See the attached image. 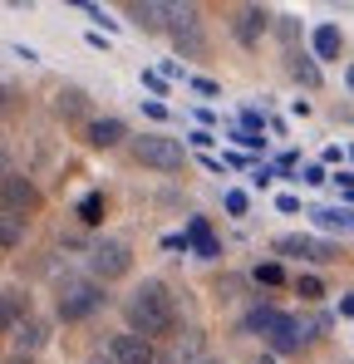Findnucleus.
Returning a JSON list of instances; mask_svg holds the SVG:
<instances>
[{"mask_svg":"<svg viewBox=\"0 0 354 364\" xmlns=\"http://www.w3.org/2000/svg\"><path fill=\"white\" fill-rule=\"evenodd\" d=\"M315 55H320V60H335V55H340V30H335V25H320V30H315Z\"/></svg>","mask_w":354,"mask_h":364,"instance_id":"dca6fc26","label":"nucleus"},{"mask_svg":"<svg viewBox=\"0 0 354 364\" xmlns=\"http://www.w3.org/2000/svg\"><path fill=\"white\" fill-rule=\"evenodd\" d=\"M246 207H251V202H246V192H227V212H232V217H241Z\"/></svg>","mask_w":354,"mask_h":364,"instance_id":"393cba45","label":"nucleus"},{"mask_svg":"<svg viewBox=\"0 0 354 364\" xmlns=\"http://www.w3.org/2000/svg\"><path fill=\"white\" fill-rule=\"evenodd\" d=\"M256 281H266V286H276V281H281V266H276V261H266V266H256Z\"/></svg>","mask_w":354,"mask_h":364,"instance_id":"5701e85b","label":"nucleus"},{"mask_svg":"<svg viewBox=\"0 0 354 364\" xmlns=\"http://www.w3.org/2000/svg\"><path fill=\"white\" fill-rule=\"evenodd\" d=\"M256 364H276V360H271V355H266V360H256Z\"/></svg>","mask_w":354,"mask_h":364,"instance_id":"2f4dec72","label":"nucleus"},{"mask_svg":"<svg viewBox=\"0 0 354 364\" xmlns=\"http://www.w3.org/2000/svg\"><path fill=\"white\" fill-rule=\"evenodd\" d=\"M104 305V286L99 281H64L55 296V310L59 320H84V315H94Z\"/></svg>","mask_w":354,"mask_h":364,"instance_id":"f03ea898","label":"nucleus"},{"mask_svg":"<svg viewBox=\"0 0 354 364\" xmlns=\"http://www.w3.org/2000/svg\"><path fill=\"white\" fill-rule=\"evenodd\" d=\"M315 222H320L325 232H354V207H320Z\"/></svg>","mask_w":354,"mask_h":364,"instance_id":"4468645a","label":"nucleus"},{"mask_svg":"<svg viewBox=\"0 0 354 364\" xmlns=\"http://www.w3.org/2000/svg\"><path fill=\"white\" fill-rule=\"evenodd\" d=\"M173 40L182 55H202L207 50V35H202V15H197V5H173Z\"/></svg>","mask_w":354,"mask_h":364,"instance_id":"39448f33","label":"nucleus"},{"mask_svg":"<svg viewBox=\"0 0 354 364\" xmlns=\"http://www.w3.org/2000/svg\"><path fill=\"white\" fill-rule=\"evenodd\" d=\"M99 212H104V197H99V192H89V197L79 202V222H89V227H94V222H99Z\"/></svg>","mask_w":354,"mask_h":364,"instance_id":"aec40b11","label":"nucleus"},{"mask_svg":"<svg viewBox=\"0 0 354 364\" xmlns=\"http://www.w3.org/2000/svg\"><path fill=\"white\" fill-rule=\"evenodd\" d=\"M123 138H128V128H123L118 119H94L89 123V143H94V148H114V143H123Z\"/></svg>","mask_w":354,"mask_h":364,"instance_id":"f8f14e48","label":"nucleus"},{"mask_svg":"<svg viewBox=\"0 0 354 364\" xmlns=\"http://www.w3.org/2000/svg\"><path fill=\"white\" fill-rule=\"evenodd\" d=\"M109 360L114 364H163L158 350H153V340H143V335H133V330L109 340Z\"/></svg>","mask_w":354,"mask_h":364,"instance_id":"0eeeda50","label":"nucleus"},{"mask_svg":"<svg viewBox=\"0 0 354 364\" xmlns=\"http://www.w3.org/2000/svg\"><path fill=\"white\" fill-rule=\"evenodd\" d=\"M133 158L148 163V168H158V173H177V168L187 163V153H182L177 138H138V143H133Z\"/></svg>","mask_w":354,"mask_h":364,"instance_id":"20e7f679","label":"nucleus"},{"mask_svg":"<svg viewBox=\"0 0 354 364\" xmlns=\"http://www.w3.org/2000/svg\"><path fill=\"white\" fill-rule=\"evenodd\" d=\"M128 325H133V335H143V340H163L168 330H173L177 310H173V296H168V286L163 281H143L133 296H128Z\"/></svg>","mask_w":354,"mask_h":364,"instance_id":"f257e3e1","label":"nucleus"},{"mask_svg":"<svg viewBox=\"0 0 354 364\" xmlns=\"http://www.w3.org/2000/svg\"><path fill=\"white\" fill-rule=\"evenodd\" d=\"M212 143H217V138H212L207 128H197V133H192V148H212Z\"/></svg>","mask_w":354,"mask_h":364,"instance_id":"bb28decb","label":"nucleus"},{"mask_svg":"<svg viewBox=\"0 0 354 364\" xmlns=\"http://www.w3.org/2000/svg\"><path fill=\"white\" fill-rule=\"evenodd\" d=\"M133 20H138L143 30H163V25H173V5H158V0L133 5Z\"/></svg>","mask_w":354,"mask_h":364,"instance_id":"ddd939ff","label":"nucleus"},{"mask_svg":"<svg viewBox=\"0 0 354 364\" xmlns=\"http://www.w3.org/2000/svg\"><path fill=\"white\" fill-rule=\"evenodd\" d=\"M0 192H5V212H10V217L35 212V202H40V197H35V187L20 178V173H5V178H0Z\"/></svg>","mask_w":354,"mask_h":364,"instance_id":"1a4fd4ad","label":"nucleus"},{"mask_svg":"<svg viewBox=\"0 0 354 364\" xmlns=\"http://www.w3.org/2000/svg\"><path fill=\"white\" fill-rule=\"evenodd\" d=\"M295 291H300V296H305V301H320V296H325V291H320V281H315V276H300V281H295Z\"/></svg>","mask_w":354,"mask_h":364,"instance_id":"412c9836","label":"nucleus"},{"mask_svg":"<svg viewBox=\"0 0 354 364\" xmlns=\"http://www.w3.org/2000/svg\"><path fill=\"white\" fill-rule=\"evenodd\" d=\"M232 138L241 143V148H261V143H266V138H261V133H251V128H236Z\"/></svg>","mask_w":354,"mask_h":364,"instance_id":"b1692460","label":"nucleus"},{"mask_svg":"<svg viewBox=\"0 0 354 364\" xmlns=\"http://www.w3.org/2000/svg\"><path fill=\"white\" fill-rule=\"evenodd\" d=\"M276 256H300V261L330 266V261H340V246L320 242V237H276Z\"/></svg>","mask_w":354,"mask_h":364,"instance_id":"423d86ee","label":"nucleus"},{"mask_svg":"<svg viewBox=\"0 0 354 364\" xmlns=\"http://www.w3.org/2000/svg\"><path fill=\"white\" fill-rule=\"evenodd\" d=\"M5 330H15L20 325V286H5Z\"/></svg>","mask_w":354,"mask_h":364,"instance_id":"6ab92c4d","label":"nucleus"},{"mask_svg":"<svg viewBox=\"0 0 354 364\" xmlns=\"http://www.w3.org/2000/svg\"><path fill=\"white\" fill-rule=\"evenodd\" d=\"M232 35L241 40V45H256V40L266 35V10H261V5H246V10H236Z\"/></svg>","mask_w":354,"mask_h":364,"instance_id":"9d476101","label":"nucleus"},{"mask_svg":"<svg viewBox=\"0 0 354 364\" xmlns=\"http://www.w3.org/2000/svg\"><path fill=\"white\" fill-rule=\"evenodd\" d=\"M340 315H350V320H354V296H345V301H340Z\"/></svg>","mask_w":354,"mask_h":364,"instance_id":"cd10ccee","label":"nucleus"},{"mask_svg":"<svg viewBox=\"0 0 354 364\" xmlns=\"http://www.w3.org/2000/svg\"><path fill=\"white\" fill-rule=\"evenodd\" d=\"M128 266H133V251H128V242L104 237V242L89 246V271H94L99 281H118V276H128Z\"/></svg>","mask_w":354,"mask_h":364,"instance_id":"7ed1b4c3","label":"nucleus"},{"mask_svg":"<svg viewBox=\"0 0 354 364\" xmlns=\"http://www.w3.org/2000/svg\"><path fill=\"white\" fill-rule=\"evenodd\" d=\"M305 182H310V187H320V182H330V178H325V168L315 163V168H305Z\"/></svg>","mask_w":354,"mask_h":364,"instance_id":"a878e982","label":"nucleus"},{"mask_svg":"<svg viewBox=\"0 0 354 364\" xmlns=\"http://www.w3.org/2000/svg\"><path fill=\"white\" fill-rule=\"evenodd\" d=\"M291 74L300 79V84H305V89H315V84H320V69L305 60V55H291Z\"/></svg>","mask_w":354,"mask_h":364,"instance_id":"a211bd4d","label":"nucleus"},{"mask_svg":"<svg viewBox=\"0 0 354 364\" xmlns=\"http://www.w3.org/2000/svg\"><path fill=\"white\" fill-rule=\"evenodd\" d=\"M5 364H30V360H25V355H10V360H5Z\"/></svg>","mask_w":354,"mask_h":364,"instance_id":"c85d7f7f","label":"nucleus"},{"mask_svg":"<svg viewBox=\"0 0 354 364\" xmlns=\"http://www.w3.org/2000/svg\"><path fill=\"white\" fill-rule=\"evenodd\" d=\"M345 84H350V89H354V64H350V69H345Z\"/></svg>","mask_w":354,"mask_h":364,"instance_id":"c756f323","label":"nucleus"},{"mask_svg":"<svg viewBox=\"0 0 354 364\" xmlns=\"http://www.w3.org/2000/svg\"><path fill=\"white\" fill-rule=\"evenodd\" d=\"M187 246H192L202 261H217V256H222V246H217V237H212L207 217H192V222H187Z\"/></svg>","mask_w":354,"mask_h":364,"instance_id":"9b49d317","label":"nucleus"},{"mask_svg":"<svg viewBox=\"0 0 354 364\" xmlns=\"http://www.w3.org/2000/svg\"><path fill=\"white\" fill-rule=\"evenodd\" d=\"M20 237H25V222H20V217H10V212H5V217H0V246H5V251H10V246H20Z\"/></svg>","mask_w":354,"mask_h":364,"instance_id":"f3484780","label":"nucleus"},{"mask_svg":"<svg viewBox=\"0 0 354 364\" xmlns=\"http://www.w3.org/2000/svg\"><path fill=\"white\" fill-rule=\"evenodd\" d=\"M197 364H222V360H212V355H207V360H197Z\"/></svg>","mask_w":354,"mask_h":364,"instance_id":"7c9ffc66","label":"nucleus"},{"mask_svg":"<svg viewBox=\"0 0 354 364\" xmlns=\"http://www.w3.org/2000/svg\"><path fill=\"white\" fill-rule=\"evenodd\" d=\"M59 109H69V114H79V109H84V94H79V89H69V94H59Z\"/></svg>","mask_w":354,"mask_h":364,"instance_id":"4be33fe9","label":"nucleus"},{"mask_svg":"<svg viewBox=\"0 0 354 364\" xmlns=\"http://www.w3.org/2000/svg\"><path fill=\"white\" fill-rule=\"evenodd\" d=\"M291 320H295V315H286V310H276V305H256V310L246 315V330L276 345V340H281V335L291 330Z\"/></svg>","mask_w":354,"mask_h":364,"instance_id":"6e6552de","label":"nucleus"},{"mask_svg":"<svg viewBox=\"0 0 354 364\" xmlns=\"http://www.w3.org/2000/svg\"><path fill=\"white\" fill-rule=\"evenodd\" d=\"M10 335H15V345H20V350H40V345L50 340V330H45L40 320H20V325H15Z\"/></svg>","mask_w":354,"mask_h":364,"instance_id":"2eb2a0df","label":"nucleus"}]
</instances>
